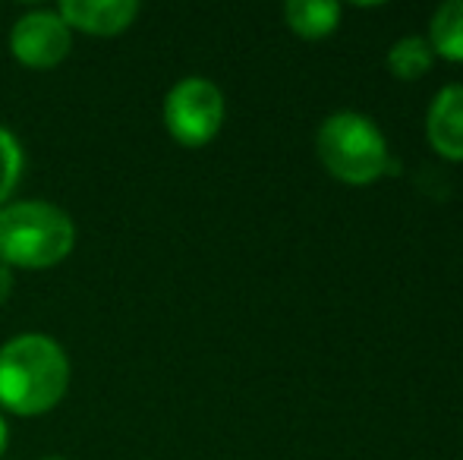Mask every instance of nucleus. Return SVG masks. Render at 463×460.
<instances>
[{
    "label": "nucleus",
    "mask_w": 463,
    "mask_h": 460,
    "mask_svg": "<svg viewBox=\"0 0 463 460\" xmlns=\"http://www.w3.org/2000/svg\"><path fill=\"white\" fill-rule=\"evenodd\" d=\"M76 246V224L42 199L0 209V262L6 268H51Z\"/></svg>",
    "instance_id": "nucleus-2"
},
{
    "label": "nucleus",
    "mask_w": 463,
    "mask_h": 460,
    "mask_svg": "<svg viewBox=\"0 0 463 460\" xmlns=\"http://www.w3.org/2000/svg\"><path fill=\"white\" fill-rule=\"evenodd\" d=\"M73 48V32L57 13L35 10L16 19L10 32V51L23 67L51 70L63 61Z\"/></svg>",
    "instance_id": "nucleus-5"
},
{
    "label": "nucleus",
    "mask_w": 463,
    "mask_h": 460,
    "mask_svg": "<svg viewBox=\"0 0 463 460\" xmlns=\"http://www.w3.org/2000/svg\"><path fill=\"white\" fill-rule=\"evenodd\" d=\"M284 19L297 35L325 38L337 29L341 4H335V0H290L284 6Z\"/></svg>",
    "instance_id": "nucleus-8"
},
{
    "label": "nucleus",
    "mask_w": 463,
    "mask_h": 460,
    "mask_svg": "<svg viewBox=\"0 0 463 460\" xmlns=\"http://www.w3.org/2000/svg\"><path fill=\"white\" fill-rule=\"evenodd\" d=\"M70 388V360L54 338L19 334L0 347V404L16 417L54 410Z\"/></svg>",
    "instance_id": "nucleus-1"
},
{
    "label": "nucleus",
    "mask_w": 463,
    "mask_h": 460,
    "mask_svg": "<svg viewBox=\"0 0 463 460\" xmlns=\"http://www.w3.org/2000/svg\"><path fill=\"white\" fill-rule=\"evenodd\" d=\"M224 123V95L212 80L189 76L180 80L165 99V127L174 142L202 148L218 136Z\"/></svg>",
    "instance_id": "nucleus-4"
},
{
    "label": "nucleus",
    "mask_w": 463,
    "mask_h": 460,
    "mask_svg": "<svg viewBox=\"0 0 463 460\" xmlns=\"http://www.w3.org/2000/svg\"><path fill=\"white\" fill-rule=\"evenodd\" d=\"M57 16L70 25V32L80 29L86 35H120L139 16L136 0H63Z\"/></svg>",
    "instance_id": "nucleus-6"
},
{
    "label": "nucleus",
    "mask_w": 463,
    "mask_h": 460,
    "mask_svg": "<svg viewBox=\"0 0 463 460\" xmlns=\"http://www.w3.org/2000/svg\"><path fill=\"white\" fill-rule=\"evenodd\" d=\"M6 442H10V432H6V419H4V413H0V457H4V451H6Z\"/></svg>",
    "instance_id": "nucleus-13"
},
{
    "label": "nucleus",
    "mask_w": 463,
    "mask_h": 460,
    "mask_svg": "<svg viewBox=\"0 0 463 460\" xmlns=\"http://www.w3.org/2000/svg\"><path fill=\"white\" fill-rule=\"evenodd\" d=\"M19 177H23V146L10 129L0 127V205L13 196Z\"/></svg>",
    "instance_id": "nucleus-11"
},
{
    "label": "nucleus",
    "mask_w": 463,
    "mask_h": 460,
    "mask_svg": "<svg viewBox=\"0 0 463 460\" xmlns=\"http://www.w3.org/2000/svg\"><path fill=\"white\" fill-rule=\"evenodd\" d=\"M426 42L445 61L463 63V0H448L435 10Z\"/></svg>",
    "instance_id": "nucleus-9"
},
{
    "label": "nucleus",
    "mask_w": 463,
    "mask_h": 460,
    "mask_svg": "<svg viewBox=\"0 0 463 460\" xmlns=\"http://www.w3.org/2000/svg\"><path fill=\"white\" fill-rule=\"evenodd\" d=\"M432 61H435V51L426 38L420 35H407L401 42L391 44L388 51V70L397 76V80H420L432 70Z\"/></svg>",
    "instance_id": "nucleus-10"
},
{
    "label": "nucleus",
    "mask_w": 463,
    "mask_h": 460,
    "mask_svg": "<svg viewBox=\"0 0 463 460\" xmlns=\"http://www.w3.org/2000/svg\"><path fill=\"white\" fill-rule=\"evenodd\" d=\"M426 136L448 161H463V86H445L426 114Z\"/></svg>",
    "instance_id": "nucleus-7"
},
{
    "label": "nucleus",
    "mask_w": 463,
    "mask_h": 460,
    "mask_svg": "<svg viewBox=\"0 0 463 460\" xmlns=\"http://www.w3.org/2000/svg\"><path fill=\"white\" fill-rule=\"evenodd\" d=\"M316 148L328 174L341 183L366 186L391 171L388 142L382 129L375 127V120L356 111L331 114L318 127Z\"/></svg>",
    "instance_id": "nucleus-3"
},
{
    "label": "nucleus",
    "mask_w": 463,
    "mask_h": 460,
    "mask_svg": "<svg viewBox=\"0 0 463 460\" xmlns=\"http://www.w3.org/2000/svg\"><path fill=\"white\" fill-rule=\"evenodd\" d=\"M10 294H13V271L0 262V306L10 300Z\"/></svg>",
    "instance_id": "nucleus-12"
},
{
    "label": "nucleus",
    "mask_w": 463,
    "mask_h": 460,
    "mask_svg": "<svg viewBox=\"0 0 463 460\" xmlns=\"http://www.w3.org/2000/svg\"><path fill=\"white\" fill-rule=\"evenodd\" d=\"M42 460H67V457H42Z\"/></svg>",
    "instance_id": "nucleus-14"
}]
</instances>
